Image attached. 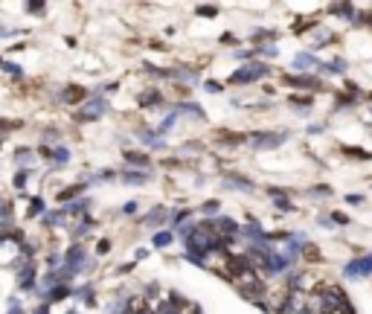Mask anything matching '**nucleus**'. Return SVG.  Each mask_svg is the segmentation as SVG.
<instances>
[{
	"label": "nucleus",
	"instance_id": "f257e3e1",
	"mask_svg": "<svg viewBox=\"0 0 372 314\" xmlns=\"http://www.w3.org/2000/svg\"><path fill=\"white\" fill-rule=\"evenodd\" d=\"M265 76H268V64H247V67L236 70L230 82H236V84H250V82L265 79Z\"/></svg>",
	"mask_w": 372,
	"mask_h": 314
},
{
	"label": "nucleus",
	"instance_id": "f03ea898",
	"mask_svg": "<svg viewBox=\"0 0 372 314\" xmlns=\"http://www.w3.org/2000/svg\"><path fill=\"white\" fill-rule=\"evenodd\" d=\"M105 108H108V105H105L102 99H90V102H87L84 108H79V114H76V119H79V122H87V119H96V116H99V114H102Z\"/></svg>",
	"mask_w": 372,
	"mask_h": 314
},
{
	"label": "nucleus",
	"instance_id": "7ed1b4c3",
	"mask_svg": "<svg viewBox=\"0 0 372 314\" xmlns=\"http://www.w3.org/2000/svg\"><path fill=\"white\" fill-rule=\"evenodd\" d=\"M370 271H372V256H367V259H355V262L346 265V277H352V280L367 277Z\"/></svg>",
	"mask_w": 372,
	"mask_h": 314
},
{
	"label": "nucleus",
	"instance_id": "20e7f679",
	"mask_svg": "<svg viewBox=\"0 0 372 314\" xmlns=\"http://www.w3.org/2000/svg\"><path fill=\"white\" fill-rule=\"evenodd\" d=\"M282 140H285V134H253L250 137V143L256 149H276Z\"/></svg>",
	"mask_w": 372,
	"mask_h": 314
},
{
	"label": "nucleus",
	"instance_id": "39448f33",
	"mask_svg": "<svg viewBox=\"0 0 372 314\" xmlns=\"http://www.w3.org/2000/svg\"><path fill=\"white\" fill-rule=\"evenodd\" d=\"M212 224H215V233H218V236H236V233H239V224H236L233 218H227V215L215 218Z\"/></svg>",
	"mask_w": 372,
	"mask_h": 314
},
{
	"label": "nucleus",
	"instance_id": "423d86ee",
	"mask_svg": "<svg viewBox=\"0 0 372 314\" xmlns=\"http://www.w3.org/2000/svg\"><path fill=\"white\" fill-rule=\"evenodd\" d=\"M84 96H87V93H84L81 87H76V84H73V87H67L64 93H58V102H61V105H73V102H81Z\"/></svg>",
	"mask_w": 372,
	"mask_h": 314
},
{
	"label": "nucleus",
	"instance_id": "0eeeda50",
	"mask_svg": "<svg viewBox=\"0 0 372 314\" xmlns=\"http://www.w3.org/2000/svg\"><path fill=\"white\" fill-rule=\"evenodd\" d=\"M285 84H291V87H317V79L314 76H285Z\"/></svg>",
	"mask_w": 372,
	"mask_h": 314
},
{
	"label": "nucleus",
	"instance_id": "6e6552de",
	"mask_svg": "<svg viewBox=\"0 0 372 314\" xmlns=\"http://www.w3.org/2000/svg\"><path fill=\"white\" fill-rule=\"evenodd\" d=\"M17 285H20L23 291H32V288H35V268H32V265H26V268L20 271V280H17Z\"/></svg>",
	"mask_w": 372,
	"mask_h": 314
},
{
	"label": "nucleus",
	"instance_id": "1a4fd4ad",
	"mask_svg": "<svg viewBox=\"0 0 372 314\" xmlns=\"http://www.w3.org/2000/svg\"><path fill=\"white\" fill-rule=\"evenodd\" d=\"M125 160H128V169H146L148 166V157L146 154H140V151H125Z\"/></svg>",
	"mask_w": 372,
	"mask_h": 314
},
{
	"label": "nucleus",
	"instance_id": "9d476101",
	"mask_svg": "<svg viewBox=\"0 0 372 314\" xmlns=\"http://www.w3.org/2000/svg\"><path fill=\"white\" fill-rule=\"evenodd\" d=\"M218 143H224V146H239V143H244V134H230V131H224V134H218Z\"/></svg>",
	"mask_w": 372,
	"mask_h": 314
},
{
	"label": "nucleus",
	"instance_id": "9b49d317",
	"mask_svg": "<svg viewBox=\"0 0 372 314\" xmlns=\"http://www.w3.org/2000/svg\"><path fill=\"white\" fill-rule=\"evenodd\" d=\"M125 183H134V186H140V183H146V172H134V169H125Z\"/></svg>",
	"mask_w": 372,
	"mask_h": 314
},
{
	"label": "nucleus",
	"instance_id": "f8f14e48",
	"mask_svg": "<svg viewBox=\"0 0 372 314\" xmlns=\"http://www.w3.org/2000/svg\"><path fill=\"white\" fill-rule=\"evenodd\" d=\"M320 67H323L326 73H343V70H346V61H343V58H335V61H329V64H320Z\"/></svg>",
	"mask_w": 372,
	"mask_h": 314
},
{
	"label": "nucleus",
	"instance_id": "ddd939ff",
	"mask_svg": "<svg viewBox=\"0 0 372 314\" xmlns=\"http://www.w3.org/2000/svg\"><path fill=\"white\" fill-rule=\"evenodd\" d=\"M163 218H166V210H163V207H157L154 213H148V218H146V224H148V227H157V224H160Z\"/></svg>",
	"mask_w": 372,
	"mask_h": 314
},
{
	"label": "nucleus",
	"instance_id": "4468645a",
	"mask_svg": "<svg viewBox=\"0 0 372 314\" xmlns=\"http://www.w3.org/2000/svg\"><path fill=\"white\" fill-rule=\"evenodd\" d=\"M81 189H84V183H76V186H70V189H61V192H58V201H70V198L79 195Z\"/></svg>",
	"mask_w": 372,
	"mask_h": 314
},
{
	"label": "nucleus",
	"instance_id": "2eb2a0df",
	"mask_svg": "<svg viewBox=\"0 0 372 314\" xmlns=\"http://www.w3.org/2000/svg\"><path fill=\"white\" fill-rule=\"evenodd\" d=\"M303 256H306L308 262H320V248H317V245H306V248H303Z\"/></svg>",
	"mask_w": 372,
	"mask_h": 314
},
{
	"label": "nucleus",
	"instance_id": "dca6fc26",
	"mask_svg": "<svg viewBox=\"0 0 372 314\" xmlns=\"http://www.w3.org/2000/svg\"><path fill=\"white\" fill-rule=\"evenodd\" d=\"M160 99H163V96H160L157 90H151V93H143V96H140V102H143V105H160Z\"/></svg>",
	"mask_w": 372,
	"mask_h": 314
},
{
	"label": "nucleus",
	"instance_id": "f3484780",
	"mask_svg": "<svg viewBox=\"0 0 372 314\" xmlns=\"http://www.w3.org/2000/svg\"><path fill=\"white\" fill-rule=\"evenodd\" d=\"M180 111H189V114H192V116H198V119L204 116V108H201V105H195V102H183V105H180Z\"/></svg>",
	"mask_w": 372,
	"mask_h": 314
},
{
	"label": "nucleus",
	"instance_id": "a211bd4d",
	"mask_svg": "<svg viewBox=\"0 0 372 314\" xmlns=\"http://www.w3.org/2000/svg\"><path fill=\"white\" fill-rule=\"evenodd\" d=\"M67 157H70V151H67V149H64V146H58V149H55V151H52V160H55V163H58V166H64V163H67Z\"/></svg>",
	"mask_w": 372,
	"mask_h": 314
},
{
	"label": "nucleus",
	"instance_id": "6ab92c4d",
	"mask_svg": "<svg viewBox=\"0 0 372 314\" xmlns=\"http://www.w3.org/2000/svg\"><path fill=\"white\" fill-rule=\"evenodd\" d=\"M64 215H67L64 210H58V213H47V215H44V224H61Z\"/></svg>",
	"mask_w": 372,
	"mask_h": 314
},
{
	"label": "nucleus",
	"instance_id": "aec40b11",
	"mask_svg": "<svg viewBox=\"0 0 372 314\" xmlns=\"http://www.w3.org/2000/svg\"><path fill=\"white\" fill-rule=\"evenodd\" d=\"M67 294H70V288H67V285H55V288L49 291V303H52V300H64Z\"/></svg>",
	"mask_w": 372,
	"mask_h": 314
},
{
	"label": "nucleus",
	"instance_id": "412c9836",
	"mask_svg": "<svg viewBox=\"0 0 372 314\" xmlns=\"http://www.w3.org/2000/svg\"><path fill=\"white\" fill-rule=\"evenodd\" d=\"M294 64H297V67H306V64H314V67H320V64H317V58H311L308 52H303V55H297V58H294Z\"/></svg>",
	"mask_w": 372,
	"mask_h": 314
},
{
	"label": "nucleus",
	"instance_id": "4be33fe9",
	"mask_svg": "<svg viewBox=\"0 0 372 314\" xmlns=\"http://www.w3.org/2000/svg\"><path fill=\"white\" fill-rule=\"evenodd\" d=\"M41 213H44V201H41V198H32V201H29V215L35 218V215H41Z\"/></svg>",
	"mask_w": 372,
	"mask_h": 314
},
{
	"label": "nucleus",
	"instance_id": "5701e85b",
	"mask_svg": "<svg viewBox=\"0 0 372 314\" xmlns=\"http://www.w3.org/2000/svg\"><path fill=\"white\" fill-rule=\"evenodd\" d=\"M332 12H335V15H343V17H352V15H355L349 3H340V6H332Z\"/></svg>",
	"mask_w": 372,
	"mask_h": 314
},
{
	"label": "nucleus",
	"instance_id": "b1692460",
	"mask_svg": "<svg viewBox=\"0 0 372 314\" xmlns=\"http://www.w3.org/2000/svg\"><path fill=\"white\" fill-rule=\"evenodd\" d=\"M169 242H172V233H157L154 236V248H166Z\"/></svg>",
	"mask_w": 372,
	"mask_h": 314
},
{
	"label": "nucleus",
	"instance_id": "393cba45",
	"mask_svg": "<svg viewBox=\"0 0 372 314\" xmlns=\"http://www.w3.org/2000/svg\"><path fill=\"white\" fill-rule=\"evenodd\" d=\"M9 218H12V207H9V204H0V224L6 227V224H9Z\"/></svg>",
	"mask_w": 372,
	"mask_h": 314
},
{
	"label": "nucleus",
	"instance_id": "a878e982",
	"mask_svg": "<svg viewBox=\"0 0 372 314\" xmlns=\"http://www.w3.org/2000/svg\"><path fill=\"white\" fill-rule=\"evenodd\" d=\"M201 213H204V215H215V213H218V201H207V204L201 207Z\"/></svg>",
	"mask_w": 372,
	"mask_h": 314
},
{
	"label": "nucleus",
	"instance_id": "bb28decb",
	"mask_svg": "<svg viewBox=\"0 0 372 314\" xmlns=\"http://www.w3.org/2000/svg\"><path fill=\"white\" fill-rule=\"evenodd\" d=\"M198 15H204V17H215L218 9H215V6H198Z\"/></svg>",
	"mask_w": 372,
	"mask_h": 314
},
{
	"label": "nucleus",
	"instance_id": "cd10ccee",
	"mask_svg": "<svg viewBox=\"0 0 372 314\" xmlns=\"http://www.w3.org/2000/svg\"><path fill=\"white\" fill-rule=\"evenodd\" d=\"M317 20H311V17H303V23H297V32H306L308 26H314Z\"/></svg>",
	"mask_w": 372,
	"mask_h": 314
},
{
	"label": "nucleus",
	"instance_id": "c85d7f7f",
	"mask_svg": "<svg viewBox=\"0 0 372 314\" xmlns=\"http://www.w3.org/2000/svg\"><path fill=\"white\" fill-rule=\"evenodd\" d=\"M3 70H6V73H12V76H20V67H17V64H12V61H6V64H3Z\"/></svg>",
	"mask_w": 372,
	"mask_h": 314
},
{
	"label": "nucleus",
	"instance_id": "c756f323",
	"mask_svg": "<svg viewBox=\"0 0 372 314\" xmlns=\"http://www.w3.org/2000/svg\"><path fill=\"white\" fill-rule=\"evenodd\" d=\"M276 210H282V213H288V210H291V201H285V198H279V201H276Z\"/></svg>",
	"mask_w": 372,
	"mask_h": 314
},
{
	"label": "nucleus",
	"instance_id": "7c9ffc66",
	"mask_svg": "<svg viewBox=\"0 0 372 314\" xmlns=\"http://www.w3.org/2000/svg\"><path fill=\"white\" fill-rule=\"evenodd\" d=\"M122 213H125V215H134V213H137V204H134V201H128V204L122 207Z\"/></svg>",
	"mask_w": 372,
	"mask_h": 314
},
{
	"label": "nucleus",
	"instance_id": "2f4dec72",
	"mask_svg": "<svg viewBox=\"0 0 372 314\" xmlns=\"http://www.w3.org/2000/svg\"><path fill=\"white\" fill-rule=\"evenodd\" d=\"M23 183H26V172H17V178H15V186H17V189H20V186H23Z\"/></svg>",
	"mask_w": 372,
	"mask_h": 314
},
{
	"label": "nucleus",
	"instance_id": "473e14b6",
	"mask_svg": "<svg viewBox=\"0 0 372 314\" xmlns=\"http://www.w3.org/2000/svg\"><path fill=\"white\" fill-rule=\"evenodd\" d=\"M329 192H332L329 186H314V189H311V195H329Z\"/></svg>",
	"mask_w": 372,
	"mask_h": 314
},
{
	"label": "nucleus",
	"instance_id": "72a5a7b5",
	"mask_svg": "<svg viewBox=\"0 0 372 314\" xmlns=\"http://www.w3.org/2000/svg\"><path fill=\"white\" fill-rule=\"evenodd\" d=\"M207 90H210V93H218V90H221V84H218V82H207Z\"/></svg>",
	"mask_w": 372,
	"mask_h": 314
},
{
	"label": "nucleus",
	"instance_id": "f704fd0d",
	"mask_svg": "<svg viewBox=\"0 0 372 314\" xmlns=\"http://www.w3.org/2000/svg\"><path fill=\"white\" fill-rule=\"evenodd\" d=\"M332 218H335V221H338V224H349V218H346V215H343V213H335V215H332Z\"/></svg>",
	"mask_w": 372,
	"mask_h": 314
},
{
	"label": "nucleus",
	"instance_id": "c9c22d12",
	"mask_svg": "<svg viewBox=\"0 0 372 314\" xmlns=\"http://www.w3.org/2000/svg\"><path fill=\"white\" fill-rule=\"evenodd\" d=\"M111 250V242H99V253H108Z\"/></svg>",
	"mask_w": 372,
	"mask_h": 314
},
{
	"label": "nucleus",
	"instance_id": "e433bc0d",
	"mask_svg": "<svg viewBox=\"0 0 372 314\" xmlns=\"http://www.w3.org/2000/svg\"><path fill=\"white\" fill-rule=\"evenodd\" d=\"M49 312V306H47V303H44V306H38V309H35V314H47Z\"/></svg>",
	"mask_w": 372,
	"mask_h": 314
},
{
	"label": "nucleus",
	"instance_id": "4c0bfd02",
	"mask_svg": "<svg viewBox=\"0 0 372 314\" xmlns=\"http://www.w3.org/2000/svg\"><path fill=\"white\" fill-rule=\"evenodd\" d=\"M6 128H12V122H6V119H0V131H6Z\"/></svg>",
	"mask_w": 372,
	"mask_h": 314
}]
</instances>
